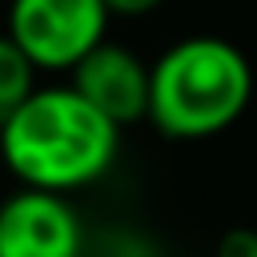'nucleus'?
I'll list each match as a JSON object with an SVG mask.
<instances>
[{
    "label": "nucleus",
    "mask_w": 257,
    "mask_h": 257,
    "mask_svg": "<svg viewBox=\"0 0 257 257\" xmlns=\"http://www.w3.org/2000/svg\"><path fill=\"white\" fill-rule=\"evenodd\" d=\"M68 84L120 128L149 116V64L116 40L96 44L72 68Z\"/></svg>",
    "instance_id": "5"
},
{
    "label": "nucleus",
    "mask_w": 257,
    "mask_h": 257,
    "mask_svg": "<svg viewBox=\"0 0 257 257\" xmlns=\"http://www.w3.org/2000/svg\"><path fill=\"white\" fill-rule=\"evenodd\" d=\"M0 257H88V233L64 193L16 189L0 201Z\"/></svg>",
    "instance_id": "4"
},
{
    "label": "nucleus",
    "mask_w": 257,
    "mask_h": 257,
    "mask_svg": "<svg viewBox=\"0 0 257 257\" xmlns=\"http://www.w3.org/2000/svg\"><path fill=\"white\" fill-rule=\"evenodd\" d=\"M253 100V64L225 36H185L149 64V120L169 141H209Z\"/></svg>",
    "instance_id": "2"
},
{
    "label": "nucleus",
    "mask_w": 257,
    "mask_h": 257,
    "mask_svg": "<svg viewBox=\"0 0 257 257\" xmlns=\"http://www.w3.org/2000/svg\"><path fill=\"white\" fill-rule=\"evenodd\" d=\"M120 153V124L72 84L36 88L0 124V161L24 189L76 193L96 185Z\"/></svg>",
    "instance_id": "1"
},
{
    "label": "nucleus",
    "mask_w": 257,
    "mask_h": 257,
    "mask_svg": "<svg viewBox=\"0 0 257 257\" xmlns=\"http://www.w3.org/2000/svg\"><path fill=\"white\" fill-rule=\"evenodd\" d=\"M88 257H161V249L149 233L116 225V229H104L96 241H88Z\"/></svg>",
    "instance_id": "7"
},
{
    "label": "nucleus",
    "mask_w": 257,
    "mask_h": 257,
    "mask_svg": "<svg viewBox=\"0 0 257 257\" xmlns=\"http://www.w3.org/2000/svg\"><path fill=\"white\" fill-rule=\"evenodd\" d=\"M104 0H8V36L40 72H72L108 36Z\"/></svg>",
    "instance_id": "3"
},
{
    "label": "nucleus",
    "mask_w": 257,
    "mask_h": 257,
    "mask_svg": "<svg viewBox=\"0 0 257 257\" xmlns=\"http://www.w3.org/2000/svg\"><path fill=\"white\" fill-rule=\"evenodd\" d=\"M36 64L24 56V48L8 36V32H0V124L36 92Z\"/></svg>",
    "instance_id": "6"
},
{
    "label": "nucleus",
    "mask_w": 257,
    "mask_h": 257,
    "mask_svg": "<svg viewBox=\"0 0 257 257\" xmlns=\"http://www.w3.org/2000/svg\"><path fill=\"white\" fill-rule=\"evenodd\" d=\"M213 257H257V229H229L221 241H217V253Z\"/></svg>",
    "instance_id": "8"
},
{
    "label": "nucleus",
    "mask_w": 257,
    "mask_h": 257,
    "mask_svg": "<svg viewBox=\"0 0 257 257\" xmlns=\"http://www.w3.org/2000/svg\"><path fill=\"white\" fill-rule=\"evenodd\" d=\"M104 4H108L112 16H149V12H157L165 0H104Z\"/></svg>",
    "instance_id": "9"
}]
</instances>
